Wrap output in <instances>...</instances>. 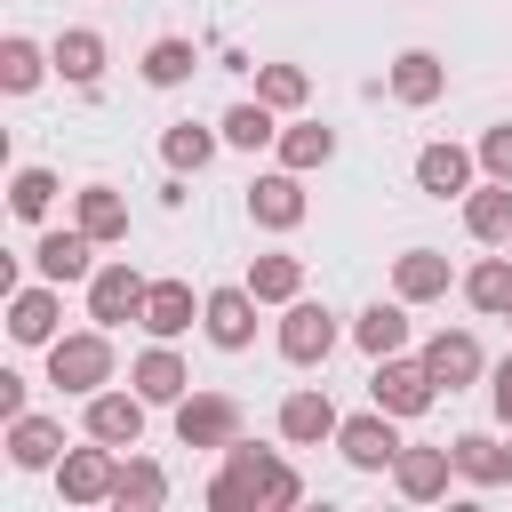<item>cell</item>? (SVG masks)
Segmentation results:
<instances>
[{"label":"cell","instance_id":"19","mask_svg":"<svg viewBox=\"0 0 512 512\" xmlns=\"http://www.w3.org/2000/svg\"><path fill=\"white\" fill-rule=\"evenodd\" d=\"M464 232L480 248H512V184L504 176H488L480 192H464Z\"/></svg>","mask_w":512,"mask_h":512},{"label":"cell","instance_id":"1","mask_svg":"<svg viewBox=\"0 0 512 512\" xmlns=\"http://www.w3.org/2000/svg\"><path fill=\"white\" fill-rule=\"evenodd\" d=\"M208 504L216 512H288V504H304V480H296L288 456H272L256 440H232L224 448V472L208 480Z\"/></svg>","mask_w":512,"mask_h":512},{"label":"cell","instance_id":"23","mask_svg":"<svg viewBox=\"0 0 512 512\" xmlns=\"http://www.w3.org/2000/svg\"><path fill=\"white\" fill-rule=\"evenodd\" d=\"M416 184H424L432 200L472 192V152H464V144H424V152H416Z\"/></svg>","mask_w":512,"mask_h":512},{"label":"cell","instance_id":"13","mask_svg":"<svg viewBox=\"0 0 512 512\" xmlns=\"http://www.w3.org/2000/svg\"><path fill=\"white\" fill-rule=\"evenodd\" d=\"M448 280H456V272H448L440 248H400V256H392V296H400V304H432V296H448Z\"/></svg>","mask_w":512,"mask_h":512},{"label":"cell","instance_id":"18","mask_svg":"<svg viewBox=\"0 0 512 512\" xmlns=\"http://www.w3.org/2000/svg\"><path fill=\"white\" fill-rule=\"evenodd\" d=\"M56 456H64V424L56 416H32V408L8 416V464L16 472H48Z\"/></svg>","mask_w":512,"mask_h":512},{"label":"cell","instance_id":"8","mask_svg":"<svg viewBox=\"0 0 512 512\" xmlns=\"http://www.w3.org/2000/svg\"><path fill=\"white\" fill-rule=\"evenodd\" d=\"M112 480H120V448H104V440L56 456V488H64V504H112Z\"/></svg>","mask_w":512,"mask_h":512},{"label":"cell","instance_id":"3","mask_svg":"<svg viewBox=\"0 0 512 512\" xmlns=\"http://www.w3.org/2000/svg\"><path fill=\"white\" fill-rule=\"evenodd\" d=\"M368 400H376V408H392V416H424V408L440 400V384H432L424 352H416V360H408V352H384V360H376V376H368Z\"/></svg>","mask_w":512,"mask_h":512},{"label":"cell","instance_id":"7","mask_svg":"<svg viewBox=\"0 0 512 512\" xmlns=\"http://www.w3.org/2000/svg\"><path fill=\"white\" fill-rule=\"evenodd\" d=\"M392 424H400V416H392V408H376V400H368V416H344V424H336L344 464H352V472H392V456L408 448Z\"/></svg>","mask_w":512,"mask_h":512},{"label":"cell","instance_id":"4","mask_svg":"<svg viewBox=\"0 0 512 512\" xmlns=\"http://www.w3.org/2000/svg\"><path fill=\"white\" fill-rule=\"evenodd\" d=\"M144 296H152V280L120 256V264H96L88 272V320L96 328H120V320H144Z\"/></svg>","mask_w":512,"mask_h":512},{"label":"cell","instance_id":"20","mask_svg":"<svg viewBox=\"0 0 512 512\" xmlns=\"http://www.w3.org/2000/svg\"><path fill=\"white\" fill-rule=\"evenodd\" d=\"M96 248H104V240H88V232L72 224V232H48V240L32 248V264H40V280L64 288V280H88V272H96Z\"/></svg>","mask_w":512,"mask_h":512},{"label":"cell","instance_id":"35","mask_svg":"<svg viewBox=\"0 0 512 512\" xmlns=\"http://www.w3.org/2000/svg\"><path fill=\"white\" fill-rule=\"evenodd\" d=\"M48 64H56V56H40L24 32H8V40H0V88H8V96L40 88V72H48Z\"/></svg>","mask_w":512,"mask_h":512},{"label":"cell","instance_id":"12","mask_svg":"<svg viewBox=\"0 0 512 512\" xmlns=\"http://www.w3.org/2000/svg\"><path fill=\"white\" fill-rule=\"evenodd\" d=\"M248 216H256L264 232H296V224H304V184H296V168L256 176V184H248Z\"/></svg>","mask_w":512,"mask_h":512},{"label":"cell","instance_id":"34","mask_svg":"<svg viewBox=\"0 0 512 512\" xmlns=\"http://www.w3.org/2000/svg\"><path fill=\"white\" fill-rule=\"evenodd\" d=\"M192 72H200V48H192V40H176V32L144 48V80H152V88H184Z\"/></svg>","mask_w":512,"mask_h":512},{"label":"cell","instance_id":"29","mask_svg":"<svg viewBox=\"0 0 512 512\" xmlns=\"http://www.w3.org/2000/svg\"><path fill=\"white\" fill-rule=\"evenodd\" d=\"M448 456H456V480H472V488H504V448H496L488 432H456Z\"/></svg>","mask_w":512,"mask_h":512},{"label":"cell","instance_id":"28","mask_svg":"<svg viewBox=\"0 0 512 512\" xmlns=\"http://www.w3.org/2000/svg\"><path fill=\"white\" fill-rule=\"evenodd\" d=\"M352 344H360L368 360H384V352H408V312H400V304H368V312L352 320Z\"/></svg>","mask_w":512,"mask_h":512},{"label":"cell","instance_id":"32","mask_svg":"<svg viewBox=\"0 0 512 512\" xmlns=\"http://www.w3.org/2000/svg\"><path fill=\"white\" fill-rule=\"evenodd\" d=\"M216 136H224V128H192V120H176V128L160 136V160H168L176 176H200V168L216 160Z\"/></svg>","mask_w":512,"mask_h":512},{"label":"cell","instance_id":"25","mask_svg":"<svg viewBox=\"0 0 512 512\" xmlns=\"http://www.w3.org/2000/svg\"><path fill=\"white\" fill-rule=\"evenodd\" d=\"M56 72L72 80V88H96L104 80V32H88V24H72V32H56Z\"/></svg>","mask_w":512,"mask_h":512},{"label":"cell","instance_id":"38","mask_svg":"<svg viewBox=\"0 0 512 512\" xmlns=\"http://www.w3.org/2000/svg\"><path fill=\"white\" fill-rule=\"evenodd\" d=\"M480 168H488V176H504V184H512V120H504V128H488V136H480Z\"/></svg>","mask_w":512,"mask_h":512},{"label":"cell","instance_id":"16","mask_svg":"<svg viewBox=\"0 0 512 512\" xmlns=\"http://www.w3.org/2000/svg\"><path fill=\"white\" fill-rule=\"evenodd\" d=\"M128 384H136V392H144L152 408H176V400L192 392V368H184V360H176V352H168V344L152 336V352H136V368H128Z\"/></svg>","mask_w":512,"mask_h":512},{"label":"cell","instance_id":"22","mask_svg":"<svg viewBox=\"0 0 512 512\" xmlns=\"http://www.w3.org/2000/svg\"><path fill=\"white\" fill-rule=\"evenodd\" d=\"M440 88H448V64L432 48H400L392 56V96L400 104H440Z\"/></svg>","mask_w":512,"mask_h":512},{"label":"cell","instance_id":"37","mask_svg":"<svg viewBox=\"0 0 512 512\" xmlns=\"http://www.w3.org/2000/svg\"><path fill=\"white\" fill-rule=\"evenodd\" d=\"M48 200H56V176H48V168H16V176H8V208H16L24 224H40Z\"/></svg>","mask_w":512,"mask_h":512},{"label":"cell","instance_id":"21","mask_svg":"<svg viewBox=\"0 0 512 512\" xmlns=\"http://www.w3.org/2000/svg\"><path fill=\"white\" fill-rule=\"evenodd\" d=\"M56 280H40V288H16L8 296V336L16 344H56Z\"/></svg>","mask_w":512,"mask_h":512},{"label":"cell","instance_id":"30","mask_svg":"<svg viewBox=\"0 0 512 512\" xmlns=\"http://www.w3.org/2000/svg\"><path fill=\"white\" fill-rule=\"evenodd\" d=\"M464 304L504 320V312H512V256H480V264L464 272Z\"/></svg>","mask_w":512,"mask_h":512},{"label":"cell","instance_id":"41","mask_svg":"<svg viewBox=\"0 0 512 512\" xmlns=\"http://www.w3.org/2000/svg\"><path fill=\"white\" fill-rule=\"evenodd\" d=\"M504 480H512V448H504Z\"/></svg>","mask_w":512,"mask_h":512},{"label":"cell","instance_id":"36","mask_svg":"<svg viewBox=\"0 0 512 512\" xmlns=\"http://www.w3.org/2000/svg\"><path fill=\"white\" fill-rule=\"evenodd\" d=\"M256 96H264L272 112H304L312 72H304V64H256Z\"/></svg>","mask_w":512,"mask_h":512},{"label":"cell","instance_id":"11","mask_svg":"<svg viewBox=\"0 0 512 512\" xmlns=\"http://www.w3.org/2000/svg\"><path fill=\"white\" fill-rule=\"evenodd\" d=\"M448 480H456V456H448V448H400V456H392V488H400L408 504L448 496Z\"/></svg>","mask_w":512,"mask_h":512},{"label":"cell","instance_id":"15","mask_svg":"<svg viewBox=\"0 0 512 512\" xmlns=\"http://www.w3.org/2000/svg\"><path fill=\"white\" fill-rule=\"evenodd\" d=\"M424 368H432V384L440 392H464L488 360H480V344H472V328H440L432 344H424Z\"/></svg>","mask_w":512,"mask_h":512},{"label":"cell","instance_id":"42","mask_svg":"<svg viewBox=\"0 0 512 512\" xmlns=\"http://www.w3.org/2000/svg\"><path fill=\"white\" fill-rule=\"evenodd\" d=\"M504 320H512V312H504Z\"/></svg>","mask_w":512,"mask_h":512},{"label":"cell","instance_id":"26","mask_svg":"<svg viewBox=\"0 0 512 512\" xmlns=\"http://www.w3.org/2000/svg\"><path fill=\"white\" fill-rule=\"evenodd\" d=\"M72 224H80L88 240H104V248H112V240H128V200H120L112 184H88V192L72 200Z\"/></svg>","mask_w":512,"mask_h":512},{"label":"cell","instance_id":"24","mask_svg":"<svg viewBox=\"0 0 512 512\" xmlns=\"http://www.w3.org/2000/svg\"><path fill=\"white\" fill-rule=\"evenodd\" d=\"M248 288H256V304H296L304 296V256H288V248L248 256Z\"/></svg>","mask_w":512,"mask_h":512},{"label":"cell","instance_id":"10","mask_svg":"<svg viewBox=\"0 0 512 512\" xmlns=\"http://www.w3.org/2000/svg\"><path fill=\"white\" fill-rule=\"evenodd\" d=\"M144 392L128 384V392H88V440H104V448H136L144 440Z\"/></svg>","mask_w":512,"mask_h":512},{"label":"cell","instance_id":"14","mask_svg":"<svg viewBox=\"0 0 512 512\" xmlns=\"http://www.w3.org/2000/svg\"><path fill=\"white\" fill-rule=\"evenodd\" d=\"M200 304H208V296H192L184 280H152V296H144V320H136V328H144V336H160V344H176V336L200 320Z\"/></svg>","mask_w":512,"mask_h":512},{"label":"cell","instance_id":"27","mask_svg":"<svg viewBox=\"0 0 512 512\" xmlns=\"http://www.w3.org/2000/svg\"><path fill=\"white\" fill-rule=\"evenodd\" d=\"M112 504H120V512H152V504H168V472H160L152 456H120Z\"/></svg>","mask_w":512,"mask_h":512},{"label":"cell","instance_id":"39","mask_svg":"<svg viewBox=\"0 0 512 512\" xmlns=\"http://www.w3.org/2000/svg\"><path fill=\"white\" fill-rule=\"evenodd\" d=\"M8 416H24V376H16V368H0V424H8Z\"/></svg>","mask_w":512,"mask_h":512},{"label":"cell","instance_id":"5","mask_svg":"<svg viewBox=\"0 0 512 512\" xmlns=\"http://www.w3.org/2000/svg\"><path fill=\"white\" fill-rule=\"evenodd\" d=\"M336 312L328 304H312V296H296V304H280V360H296V368H320L328 352H336Z\"/></svg>","mask_w":512,"mask_h":512},{"label":"cell","instance_id":"9","mask_svg":"<svg viewBox=\"0 0 512 512\" xmlns=\"http://www.w3.org/2000/svg\"><path fill=\"white\" fill-rule=\"evenodd\" d=\"M200 328H208L216 352H248V344H256V288H248V280H240V288H208Z\"/></svg>","mask_w":512,"mask_h":512},{"label":"cell","instance_id":"6","mask_svg":"<svg viewBox=\"0 0 512 512\" xmlns=\"http://www.w3.org/2000/svg\"><path fill=\"white\" fill-rule=\"evenodd\" d=\"M176 440L224 456V448L240 440V400H232V392H184V400H176Z\"/></svg>","mask_w":512,"mask_h":512},{"label":"cell","instance_id":"33","mask_svg":"<svg viewBox=\"0 0 512 512\" xmlns=\"http://www.w3.org/2000/svg\"><path fill=\"white\" fill-rule=\"evenodd\" d=\"M336 160V128H320V120H296V128H280V168H328Z\"/></svg>","mask_w":512,"mask_h":512},{"label":"cell","instance_id":"40","mask_svg":"<svg viewBox=\"0 0 512 512\" xmlns=\"http://www.w3.org/2000/svg\"><path fill=\"white\" fill-rule=\"evenodd\" d=\"M488 400H496V416L512 424V360H496V376H488Z\"/></svg>","mask_w":512,"mask_h":512},{"label":"cell","instance_id":"17","mask_svg":"<svg viewBox=\"0 0 512 512\" xmlns=\"http://www.w3.org/2000/svg\"><path fill=\"white\" fill-rule=\"evenodd\" d=\"M336 424H344V416H336L328 392H288V400H280V440H288V448H320V440H336Z\"/></svg>","mask_w":512,"mask_h":512},{"label":"cell","instance_id":"2","mask_svg":"<svg viewBox=\"0 0 512 512\" xmlns=\"http://www.w3.org/2000/svg\"><path fill=\"white\" fill-rule=\"evenodd\" d=\"M48 384H56V392H72V400L104 392V384H112V328L56 336V344H48Z\"/></svg>","mask_w":512,"mask_h":512},{"label":"cell","instance_id":"31","mask_svg":"<svg viewBox=\"0 0 512 512\" xmlns=\"http://www.w3.org/2000/svg\"><path fill=\"white\" fill-rule=\"evenodd\" d=\"M216 128H224V144H240V152H264V144H280V112H272L264 96H256V104H232Z\"/></svg>","mask_w":512,"mask_h":512}]
</instances>
